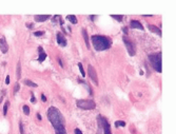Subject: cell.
<instances>
[{"instance_id":"1","label":"cell","mask_w":176,"mask_h":134,"mask_svg":"<svg viewBox=\"0 0 176 134\" xmlns=\"http://www.w3.org/2000/svg\"><path fill=\"white\" fill-rule=\"evenodd\" d=\"M46 116L56 130V134H67L65 128V117L62 116L61 112L57 108L51 107L46 112Z\"/></svg>"},{"instance_id":"2","label":"cell","mask_w":176,"mask_h":134,"mask_svg":"<svg viewBox=\"0 0 176 134\" xmlns=\"http://www.w3.org/2000/svg\"><path fill=\"white\" fill-rule=\"evenodd\" d=\"M91 40H92L94 49L98 52L108 50L112 44L111 39L107 36H102V35H93V36L91 37Z\"/></svg>"},{"instance_id":"3","label":"cell","mask_w":176,"mask_h":134,"mask_svg":"<svg viewBox=\"0 0 176 134\" xmlns=\"http://www.w3.org/2000/svg\"><path fill=\"white\" fill-rule=\"evenodd\" d=\"M148 58H149L151 66L153 67V69L155 70V71H157L158 73H160L163 71V69H161V53L160 52L150 54Z\"/></svg>"},{"instance_id":"4","label":"cell","mask_w":176,"mask_h":134,"mask_svg":"<svg viewBox=\"0 0 176 134\" xmlns=\"http://www.w3.org/2000/svg\"><path fill=\"white\" fill-rule=\"evenodd\" d=\"M97 125H98V127H99V131L97 132V134H100L101 130L103 131L104 134H112L110 124L107 121V118L103 117L102 115H98L97 116Z\"/></svg>"},{"instance_id":"5","label":"cell","mask_w":176,"mask_h":134,"mask_svg":"<svg viewBox=\"0 0 176 134\" xmlns=\"http://www.w3.org/2000/svg\"><path fill=\"white\" fill-rule=\"evenodd\" d=\"M77 107L79 109L82 110H94L96 105L94 102V100L92 99H80V100H77L76 102Z\"/></svg>"},{"instance_id":"6","label":"cell","mask_w":176,"mask_h":134,"mask_svg":"<svg viewBox=\"0 0 176 134\" xmlns=\"http://www.w3.org/2000/svg\"><path fill=\"white\" fill-rule=\"evenodd\" d=\"M124 44L126 47V50H128V53L130 56H134L136 54V48H135V44L132 42V40H130L128 37H123L122 38Z\"/></svg>"},{"instance_id":"7","label":"cell","mask_w":176,"mask_h":134,"mask_svg":"<svg viewBox=\"0 0 176 134\" xmlns=\"http://www.w3.org/2000/svg\"><path fill=\"white\" fill-rule=\"evenodd\" d=\"M88 73H89L90 78L95 82V84H98V77H97V73H96V70L94 69V67H93L92 65H89V66H88Z\"/></svg>"},{"instance_id":"8","label":"cell","mask_w":176,"mask_h":134,"mask_svg":"<svg viewBox=\"0 0 176 134\" xmlns=\"http://www.w3.org/2000/svg\"><path fill=\"white\" fill-rule=\"evenodd\" d=\"M0 50H1L2 53H6L9 51V44H8V42H6L4 37L0 38Z\"/></svg>"},{"instance_id":"9","label":"cell","mask_w":176,"mask_h":134,"mask_svg":"<svg viewBox=\"0 0 176 134\" xmlns=\"http://www.w3.org/2000/svg\"><path fill=\"white\" fill-rule=\"evenodd\" d=\"M57 42H58V44L61 46V47L67 46V39L61 33H57Z\"/></svg>"},{"instance_id":"10","label":"cell","mask_w":176,"mask_h":134,"mask_svg":"<svg viewBox=\"0 0 176 134\" xmlns=\"http://www.w3.org/2000/svg\"><path fill=\"white\" fill-rule=\"evenodd\" d=\"M130 26L132 29H139V30H143L142 24L139 22L138 20H131L130 21Z\"/></svg>"},{"instance_id":"11","label":"cell","mask_w":176,"mask_h":134,"mask_svg":"<svg viewBox=\"0 0 176 134\" xmlns=\"http://www.w3.org/2000/svg\"><path fill=\"white\" fill-rule=\"evenodd\" d=\"M148 29H149L152 33H154V34H157L158 36H160L161 37V31H160V29L159 27H157L156 25H153V24H148Z\"/></svg>"},{"instance_id":"12","label":"cell","mask_w":176,"mask_h":134,"mask_svg":"<svg viewBox=\"0 0 176 134\" xmlns=\"http://www.w3.org/2000/svg\"><path fill=\"white\" fill-rule=\"evenodd\" d=\"M34 19L37 22H44L47 19H50V15H36L34 17Z\"/></svg>"},{"instance_id":"13","label":"cell","mask_w":176,"mask_h":134,"mask_svg":"<svg viewBox=\"0 0 176 134\" xmlns=\"http://www.w3.org/2000/svg\"><path fill=\"white\" fill-rule=\"evenodd\" d=\"M82 36L84 38V41H86V44H87V48L90 49V42H89V36H88V32L86 29H82Z\"/></svg>"},{"instance_id":"14","label":"cell","mask_w":176,"mask_h":134,"mask_svg":"<svg viewBox=\"0 0 176 134\" xmlns=\"http://www.w3.org/2000/svg\"><path fill=\"white\" fill-rule=\"evenodd\" d=\"M67 19L70 21V22H72L73 24H76L77 22H78V20H77V18H76L74 15H69V16L67 17Z\"/></svg>"},{"instance_id":"15","label":"cell","mask_w":176,"mask_h":134,"mask_svg":"<svg viewBox=\"0 0 176 134\" xmlns=\"http://www.w3.org/2000/svg\"><path fill=\"white\" fill-rule=\"evenodd\" d=\"M24 83L26 84V86H30V87H33V88H36L37 87V83L33 82L32 80H29V79H25L24 80Z\"/></svg>"},{"instance_id":"16","label":"cell","mask_w":176,"mask_h":134,"mask_svg":"<svg viewBox=\"0 0 176 134\" xmlns=\"http://www.w3.org/2000/svg\"><path fill=\"white\" fill-rule=\"evenodd\" d=\"M46 58V54L44 52H42V53H39V57H38V61L42 62V61H44Z\"/></svg>"},{"instance_id":"17","label":"cell","mask_w":176,"mask_h":134,"mask_svg":"<svg viewBox=\"0 0 176 134\" xmlns=\"http://www.w3.org/2000/svg\"><path fill=\"white\" fill-rule=\"evenodd\" d=\"M21 77V63H20V61H18V63H17V78L19 79Z\"/></svg>"},{"instance_id":"18","label":"cell","mask_w":176,"mask_h":134,"mask_svg":"<svg viewBox=\"0 0 176 134\" xmlns=\"http://www.w3.org/2000/svg\"><path fill=\"white\" fill-rule=\"evenodd\" d=\"M111 16L113 17L114 19H116L118 22H121L122 19H123V16H122V15H111Z\"/></svg>"},{"instance_id":"19","label":"cell","mask_w":176,"mask_h":134,"mask_svg":"<svg viewBox=\"0 0 176 134\" xmlns=\"http://www.w3.org/2000/svg\"><path fill=\"white\" fill-rule=\"evenodd\" d=\"M78 67H79V71H80V73H81V76L84 77V76H86V72H84V70H83V67H82V65H81V62L78 63Z\"/></svg>"},{"instance_id":"20","label":"cell","mask_w":176,"mask_h":134,"mask_svg":"<svg viewBox=\"0 0 176 134\" xmlns=\"http://www.w3.org/2000/svg\"><path fill=\"white\" fill-rule=\"evenodd\" d=\"M125 126V123L123 121H117L115 122V127H124Z\"/></svg>"},{"instance_id":"21","label":"cell","mask_w":176,"mask_h":134,"mask_svg":"<svg viewBox=\"0 0 176 134\" xmlns=\"http://www.w3.org/2000/svg\"><path fill=\"white\" fill-rule=\"evenodd\" d=\"M79 82H80V83H82V84H84V86L87 87V89L89 90V93H90V94H93V92H92V88L89 87L88 84H87V82H86V81H81V80H79Z\"/></svg>"},{"instance_id":"22","label":"cell","mask_w":176,"mask_h":134,"mask_svg":"<svg viewBox=\"0 0 176 134\" xmlns=\"http://www.w3.org/2000/svg\"><path fill=\"white\" fill-rule=\"evenodd\" d=\"M8 107H9V101H6L5 105H4V107H3V115L5 116L6 113H8Z\"/></svg>"},{"instance_id":"23","label":"cell","mask_w":176,"mask_h":134,"mask_svg":"<svg viewBox=\"0 0 176 134\" xmlns=\"http://www.w3.org/2000/svg\"><path fill=\"white\" fill-rule=\"evenodd\" d=\"M23 113L25 115H29L30 114V108L27 106H23Z\"/></svg>"},{"instance_id":"24","label":"cell","mask_w":176,"mask_h":134,"mask_svg":"<svg viewBox=\"0 0 176 134\" xmlns=\"http://www.w3.org/2000/svg\"><path fill=\"white\" fill-rule=\"evenodd\" d=\"M19 88H20V87H19V83L16 82V83H15V88H14V92H13L14 95H15V94L18 92V91H19Z\"/></svg>"},{"instance_id":"25","label":"cell","mask_w":176,"mask_h":134,"mask_svg":"<svg viewBox=\"0 0 176 134\" xmlns=\"http://www.w3.org/2000/svg\"><path fill=\"white\" fill-rule=\"evenodd\" d=\"M44 34V32L43 31H36V32H35L34 33V35H35V36H42V35H43Z\"/></svg>"},{"instance_id":"26","label":"cell","mask_w":176,"mask_h":134,"mask_svg":"<svg viewBox=\"0 0 176 134\" xmlns=\"http://www.w3.org/2000/svg\"><path fill=\"white\" fill-rule=\"evenodd\" d=\"M19 126H20V134H24V130H23V125H22V123H20Z\"/></svg>"},{"instance_id":"27","label":"cell","mask_w":176,"mask_h":134,"mask_svg":"<svg viewBox=\"0 0 176 134\" xmlns=\"http://www.w3.org/2000/svg\"><path fill=\"white\" fill-rule=\"evenodd\" d=\"M31 95H32V98H31V101H32L33 103H35V102H36V98H35V96H34V93L32 92V93H31Z\"/></svg>"},{"instance_id":"28","label":"cell","mask_w":176,"mask_h":134,"mask_svg":"<svg viewBox=\"0 0 176 134\" xmlns=\"http://www.w3.org/2000/svg\"><path fill=\"white\" fill-rule=\"evenodd\" d=\"M74 133H75V134H82V132H81V131H80L79 129H75Z\"/></svg>"},{"instance_id":"29","label":"cell","mask_w":176,"mask_h":134,"mask_svg":"<svg viewBox=\"0 0 176 134\" xmlns=\"http://www.w3.org/2000/svg\"><path fill=\"white\" fill-rule=\"evenodd\" d=\"M5 83L6 84H9L10 83V76L8 75V76H6V79H5Z\"/></svg>"},{"instance_id":"30","label":"cell","mask_w":176,"mask_h":134,"mask_svg":"<svg viewBox=\"0 0 176 134\" xmlns=\"http://www.w3.org/2000/svg\"><path fill=\"white\" fill-rule=\"evenodd\" d=\"M41 99H42V101H46V97L44 96V94L41 95Z\"/></svg>"},{"instance_id":"31","label":"cell","mask_w":176,"mask_h":134,"mask_svg":"<svg viewBox=\"0 0 176 134\" xmlns=\"http://www.w3.org/2000/svg\"><path fill=\"white\" fill-rule=\"evenodd\" d=\"M90 19L92 20V21H94V20L96 19V16H95V15H91V16H90Z\"/></svg>"},{"instance_id":"32","label":"cell","mask_w":176,"mask_h":134,"mask_svg":"<svg viewBox=\"0 0 176 134\" xmlns=\"http://www.w3.org/2000/svg\"><path fill=\"white\" fill-rule=\"evenodd\" d=\"M26 26L29 27V29H33V23H26Z\"/></svg>"},{"instance_id":"33","label":"cell","mask_w":176,"mask_h":134,"mask_svg":"<svg viewBox=\"0 0 176 134\" xmlns=\"http://www.w3.org/2000/svg\"><path fill=\"white\" fill-rule=\"evenodd\" d=\"M122 32H124L125 34H128V27H123V29H122Z\"/></svg>"},{"instance_id":"34","label":"cell","mask_w":176,"mask_h":134,"mask_svg":"<svg viewBox=\"0 0 176 134\" xmlns=\"http://www.w3.org/2000/svg\"><path fill=\"white\" fill-rule=\"evenodd\" d=\"M38 52H39V53H42V52H43V49H42L41 47H39V48H38Z\"/></svg>"},{"instance_id":"35","label":"cell","mask_w":176,"mask_h":134,"mask_svg":"<svg viewBox=\"0 0 176 134\" xmlns=\"http://www.w3.org/2000/svg\"><path fill=\"white\" fill-rule=\"evenodd\" d=\"M58 61H59V65H60V67H61V68H63V65H62V61H61V59H60V58H58Z\"/></svg>"},{"instance_id":"36","label":"cell","mask_w":176,"mask_h":134,"mask_svg":"<svg viewBox=\"0 0 176 134\" xmlns=\"http://www.w3.org/2000/svg\"><path fill=\"white\" fill-rule=\"evenodd\" d=\"M37 118H38V119H39V121H41V115H40V114H39V113H38V114H37Z\"/></svg>"}]
</instances>
